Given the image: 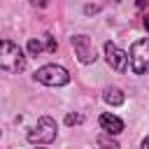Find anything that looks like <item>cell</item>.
Segmentation results:
<instances>
[{"mask_svg":"<svg viewBox=\"0 0 149 149\" xmlns=\"http://www.w3.org/2000/svg\"><path fill=\"white\" fill-rule=\"evenodd\" d=\"M84 119H81V114H68L65 116V123L68 126H77V123H81Z\"/></svg>","mask_w":149,"mask_h":149,"instance_id":"30bf717a","label":"cell"},{"mask_svg":"<svg viewBox=\"0 0 149 149\" xmlns=\"http://www.w3.org/2000/svg\"><path fill=\"white\" fill-rule=\"evenodd\" d=\"M49 51V54H54L56 51V42H54V37L51 35H44L42 40H28V51H30V56H40L42 51Z\"/></svg>","mask_w":149,"mask_h":149,"instance_id":"52a82bcc","label":"cell"},{"mask_svg":"<svg viewBox=\"0 0 149 149\" xmlns=\"http://www.w3.org/2000/svg\"><path fill=\"white\" fill-rule=\"evenodd\" d=\"M128 61H130V70L135 74H147L149 72V40L133 42V47L128 51Z\"/></svg>","mask_w":149,"mask_h":149,"instance_id":"7a4b0ae2","label":"cell"},{"mask_svg":"<svg viewBox=\"0 0 149 149\" xmlns=\"http://www.w3.org/2000/svg\"><path fill=\"white\" fill-rule=\"evenodd\" d=\"M105 56H107L109 68H114L116 72H123V70H126V65H128V56H126L114 42H105Z\"/></svg>","mask_w":149,"mask_h":149,"instance_id":"8992f818","label":"cell"},{"mask_svg":"<svg viewBox=\"0 0 149 149\" xmlns=\"http://www.w3.org/2000/svg\"><path fill=\"white\" fill-rule=\"evenodd\" d=\"M0 65L5 72H21L26 68V58H23L21 49L9 40H2V44H0Z\"/></svg>","mask_w":149,"mask_h":149,"instance_id":"6da1fadb","label":"cell"},{"mask_svg":"<svg viewBox=\"0 0 149 149\" xmlns=\"http://www.w3.org/2000/svg\"><path fill=\"white\" fill-rule=\"evenodd\" d=\"M35 79L47 84V86H63V84L70 81V74L61 65H44V68H40L35 72Z\"/></svg>","mask_w":149,"mask_h":149,"instance_id":"277c9868","label":"cell"},{"mask_svg":"<svg viewBox=\"0 0 149 149\" xmlns=\"http://www.w3.org/2000/svg\"><path fill=\"white\" fill-rule=\"evenodd\" d=\"M28 140L33 144H49L56 140V121L51 116H42L37 119V123L28 130Z\"/></svg>","mask_w":149,"mask_h":149,"instance_id":"3957f363","label":"cell"},{"mask_svg":"<svg viewBox=\"0 0 149 149\" xmlns=\"http://www.w3.org/2000/svg\"><path fill=\"white\" fill-rule=\"evenodd\" d=\"M142 147H144V149H149V137H144V140H142Z\"/></svg>","mask_w":149,"mask_h":149,"instance_id":"7c38bea8","label":"cell"},{"mask_svg":"<svg viewBox=\"0 0 149 149\" xmlns=\"http://www.w3.org/2000/svg\"><path fill=\"white\" fill-rule=\"evenodd\" d=\"M72 47H74V54H77V58L81 63H93L95 61V49H93V44H91V40L86 35L72 37Z\"/></svg>","mask_w":149,"mask_h":149,"instance_id":"5b68a950","label":"cell"},{"mask_svg":"<svg viewBox=\"0 0 149 149\" xmlns=\"http://www.w3.org/2000/svg\"><path fill=\"white\" fill-rule=\"evenodd\" d=\"M123 93L119 91V88H107L105 91V102H109V105H123Z\"/></svg>","mask_w":149,"mask_h":149,"instance_id":"9c48e42d","label":"cell"},{"mask_svg":"<svg viewBox=\"0 0 149 149\" xmlns=\"http://www.w3.org/2000/svg\"><path fill=\"white\" fill-rule=\"evenodd\" d=\"M137 5H144V0H137Z\"/></svg>","mask_w":149,"mask_h":149,"instance_id":"5bb4252c","label":"cell"},{"mask_svg":"<svg viewBox=\"0 0 149 149\" xmlns=\"http://www.w3.org/2000/svg\"><path fill=\"white\" fill-rule=\"evenodd\" d=\"M100 126H102V130H107L109 135H119V133L123 130V121H121L119 116H114V114H100Z\"/></svg>","mask_w":149,"mask_h":149,"instance_id":"ba28073f","label":"cell"},{"mask_svg":"<svg viewBox=\"0 0 149 149\" xmlns=\"http://www.w3.org/2000/svg\"><path fill=\"white\" fill-rule=\"evenodd\" d=\"M144 28H147V30H149V14H147V16H144Z\"/></svg>","mask_w":149,"mask_h":149,"instance_id":"4fadbf2b","label":"cell"},{"mask_svg":"<svg viewBox=\"0 0 149 149\" xmlns=\"http://www.w3.org/2000/svg\"><path fill=\"white\" fill-rule=\"evenodd\" d=\"M33 5H37V7H47L49 0H33Z\"/></svg>","mask_w":149,"mask_h":149,"instance_id":"8fae6325","label":"cell"}]
</instances>
